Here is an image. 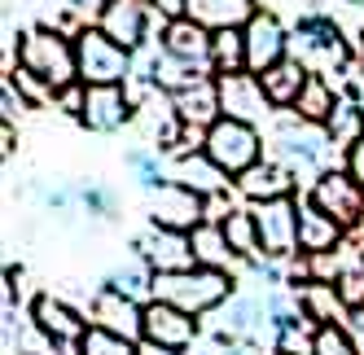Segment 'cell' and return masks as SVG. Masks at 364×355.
I'll return each instance as SVG.
<instances>
[{
  "label": "cell",
  "mask_w": 364,
  "mask_h": 355,
  "mask_svg": "<svg viewBox=\"0 0 364 355\" xmlns=\"http://www.w3.org/2000/svg\"><path fill=\"white\" fill-rule=\"evenodd\" d=\"M311 355H364V346L355 342V334L347 324H321L316 342H311Z\"/></svg>",
  "instance_id": "34"
},
{
  "label": "cell",
  "mask_w": 364,
  "mask_h": 355,
  "mask_svg": "<svg viewBox=\"0 0 364 355\" xmlns=\"http://www.w3.org/2000/svg\"><path fill=\"white\" fill-rule=\"evenodd\" d=\"M106 285H114L119 294H127V298H136V302H149L154 298V268L136 255H127L123 263H114L110 268V276H106Z\"/></svg>",
  "instance_id": "27"
},
{
  "label": "cell",
  "mask_w": 364,
  "mask_h": 355,
  "mask_svg": "<svg viewBox=\"0 0 364 355\" xmlns=\"http://www.w3.org/2000/svg\"><path fill=\"white\" fill-rule=\"evenodd\" d=\"M80 202H84V207H88V215H101V219H110L114 215V193L106 189V185H84L80 189Z\"/></svg>",
  "instance_id": "35"
},
{
  "label": "cell",
  "mask_w": 364,
  "mask_h": 355,
  "mask_svg": "<svg viewBox=\"0 0 364 355\" xmlns=\"http://www.w3.org/2000/svg\"><path fill=\"white\" fill-rule=\"evenodd\" d=\"M189 241H193V255H198L202 268L232 272V263H242L237 255H232V246H228V237H224V228H220V224H206V219H202L193 233H189Z\"/></svg>",
  "instance_id": "26"
},
{
  "label": "cell",
  "mask_w": 364,
  "mask_h": 355,
  "mask_svg": "<svg viewBox=\"0 0 364 355\" xmlns=\"http://www.w3.org/2000/svg\"><path fill=\"white\" fill-rule=\"evenodd\" d=\"M215 88H220V110H224L228 119H242V123L264 128V123L277 114V106H272L268 92H264V80H259L255 70L215 75Z\"/></svg>",
  "instance_id": "9"
},
{
  "label": "cell",
  "mask_w": 364,
  "mask_h": 355,
  "mask_svg": "<svg viewBox=\"0 0 364 355\" xmlns=\"http://www.w3.org/2000/svg\"><path fill=\"white\" fill-rule=\"evenodd\" d=\"M206 219V197L193 193L189 185H163L159 193H149V224L176 228V233H193Z\"/></svg>",
  "instance_id": "14"
},
{
  "label": "cell",
  "mask_w": 364,
  "mask_h": 355,
  "mask_svg": "<svg viewBox=\"0 0 364 355\" xmlns=\"http://www.w3.org/2000/svg\"><path fill=\"white\" fill-rule=\"evenodd\" d=\"M338 101H343V92L333 88V80L329 75H307V84H303V92H299V101H294V114L303 119V123H329V114L338 110Z\"/></svg>",
  "instance_id": "23"
},
{
  "label": "cell",
  "mask_w": 364,
  "mask_h": 355,
  "mask_svg": "<svg viewBox=\"0 0 364 355\" xmlns=\"http://www.w3.org/2000/svg\"><path fill=\"white\" fill-rule=\"evenodd\" d=\"M171 180H176V185H189V189L202 193V197L224 193V189L232 185L228 175L202 154V145H193V149H176V158H171Z\"/></svg>",
  "instance_id": "20"
},
{
  "label": "cell",
  "mask_w": 364,
  "mask_h": 355,
  "mask_svg": "<svg viewBox=\"0 0 364 355\" xmlns=\"http://www.w3.org/2000/svg\"><path fill=\"white\" fill-rule=\"evenodd\" d=\"M167 97H171L176 119L185 123V128H193V132H206V128H211V123L224 114V110H220L215 75H206V80H198V84H189V88H180V92H167Z\"/></svg>",
  "instance_id": "19"
},
{
  "label": "cell",
  "mask_w": 364,
  "mask_h": 355,
  "mask_svg": "<svg viewBox=\"0 0 364 355\" xmlns=\"http://www.w3.org/2000/svg\"><path fill=\"white\" fill-rule=\"evenodd\" d=\"M18 66L31 70L36 80H44L53 92L80 84V58H75V36H66L62 27L44 22L18 36Z\"/></svg>",
  "instance_id": "2"
},
{
  "label": "cell",
  "mask_w": 364,
  "mask_h": 355,
  "mask_svg": "<svg viewBox=\"0 0 364 355\" xmlns=\"http://www.w3.org/2000/svg\"><path fill=\"white\" fill-rule=\"evenodd\" d=\"M132 250L154 272H180V268L198 263L189 233H176V228H163V224H145L136 233V241H132Z\"/></svg>",
  "instance_id": "12"
},
{
  "label": "cell",
  "mask_w": 364,
  "mask_h": 355,
  "mask_svg": "<svg viewBox=\"0 0 364 355\" xmlns=\"http://www.w3.org/2000/svg\"><path fill=\"white\" fill-rule=\"evenodd\" d=\"M290 58L311 75H343L351 66V44L343 40L333 18L307 13L290 27Z\"/></svg>",
  "instance_id": "3"
},
{
  "label": "cell",
  "mask_w": 364,
  "mask_h": 355,
  "mask_svg": "<svg viewBox=\"0 0 364 355\" xmlns=\"http://www.w3.org/2000/svg\"><path fill=\"white\" fill-rule=\"evenodd\" d=\"M285 5H299V0H285Z\"/></svg>",
  "instance_id": "41"
},
{
  "label": "cell",
  "mask_w": 364,
  "mask_h": 355,
  "mask_svg": "<svg viewBox=\"0 0 364 355\" xmlns=\"http://www.w3.org/2000/svg\"><path fill=\"white\" fill-rule=\"evenodd\" d=\"M106 5H110V0H66L62 9H66V18L75 22V27L84 31V27H92V22L101 18V9H106Z\"/></svg>",
  "instance_id": "36"
},
{
  "label": "cell",
  "mask_w": 364,
  "mask_h": 355,
  "mask_svg": "<svg viewBox=\"0 0 364 355\" xmlns=\"http://www.w3.org/2000/svg\"><path fill=\"white\" fill-rule=\"evenodd\" d=\"M198 338H202L198 316L171 307V302H163V298H149V302H145V334H141V342L159 346V351L185 355V351H193Z\"/></svg>",
  "instance_id": "8"
},
{
  "label": "cell",
  "mask_w": 364,
  "mask_h": 355,
  "mask_svg": "<svg viewBox=\"0 0 364 355\" xmlns=\"http://www.w3.org/2000/svg\"><path fill=\"white\" fill-rule=\"evenodd\" d=\"M242 31H246V70L264 75L290 58V27L277 18V9H259Z\"/></svg>",
  "instance_id": "10"
},
{
  "label": "cell",
  "mask_w": 364,
  "mask_h": 355,
  "mask_svg": "<svg viewBox=\"0 0 364 355\" xmlns=\"http://www.w3.org/2000/svg\"><path fill=\"white\" fill-rule=\"evenodd\" d=\"M202 154L211 158L228 180H237V175H246L255 163H264V132L255 128V123H242V119H228L220 114L211 128L202 132Z\"/></svg>",
  "instance_id": "5"
},
{
  "label": "cell",
  "mask_w": 364,
  "mask_h": 355,
  "mask_svg": "<svg viewBox=\"0 0 364 355\" xmlns=\"http://www.w3.org/2000/svg\"><path fill=\"white\" fill-rule=\"evenodd\" d=\"M75 119H80L88 132H97V136H114L119 128H127V123L136 119V101H132V92L119 88V84L84 88V106H80Z\"/></svg>",
  "instance_id": "11"
},
{
  "label": "cell",
  "mask_w": 364,
  "mask_h": 355,
  "mask_svg": "<svg viewBox=\"0 0 364 355\" xmlns=\"http://www.w3.org/2000/svg\"><path fill=\"white\" fill-rule=\"evenodd\" d=\"M255 228H259V246L268 259H294L299 250V215L303 202L299 197H272V202H255L250 207Z\"/></svg>",
  "instance_id": "7"
},
{
  "label": "cell",
  "mask_w": 364,
  "mask_h": 355,
  "mask_svg": "<svg viewBox=\"0 0 364 355\" xmlns=\"http://www.w3.org/2000/svg\"><path fill=\"white\" fill-rule=\"evenodd\" d=\"M31 324H36L53 346H62V351H70V355H75V342H80L84 329H88L84 312H75L70 302L58 298V294H36V298H31Z\"/></svg>",
  "instance_id": "13"
},
{
  "label": "cell",
  "mask_w": 364,
  "mask_h": 355,
  "mask_svg": "<svg viewBox=\"0 0 364 355\" xmlns=\"http://www.w3.org/2000/svg\"><path fill=\"white\" fill-rule=\"evenodd\" d=\"M149 18H159V13H154L145 0H110V5L101 9V18H97V27L136 53V48L149 44Z\"/></svg>",
  "instance_id": "17"
},
{
  "label": "cell",
  "mask_w": 364,
  "mask_h": 355,
  "mask_svg": "<svg viewBox=\"0 0 364 355\" xmlns=\"http://www.w3.org/2000/svg\"><path fill=\"white\" fill-rule=\"evenodd\" d=\"M237 294V276L220 268H180V272H154V298L171 302V307L189 316H211Z\"/></svg>",
  "instance_id": "1"
},
{
  "label": "cell",
  "mask_w": 364,
  "mask_h": 355,
  "mask_svg": "<svg viewBox=\"0 0 364 355\" xmlns=\"http://www.w3.org/2000/svg\"><path fill=\"white\" fill-rule=\"evenodd\" d=\"M211 66H215V75L246 70V31L242 27H224L211 36Z\"/></svg>",
  "instance_id": "31"
},
{
  "label": "cell",
  "mask_w": 364,
  "mask_h": 355,
  "mask_svg": "<svg viewBox=\"0 0 364 355\" xmlns=\"http://www.w3.org/2000/svg\"><path fill=\"white\" fill-rule=\"evenodd\" d=\"M311 207H321L325 215H333L347 233H360L364 228V185L351 167H329L311 180V193H307Z\"/></svg>",
  "instance_id": "6"
},
{
  "label": "cell",
  "mask_w": 364,
  "mask_h": 355,
  "mask_svg": "<svg viewBox=\"0 0 364 355\" xmlns=\"http://www.w3.org/2000/svg\"><path fill=\"white\" fill-rule=\"evenodd\" d=\"M307 75L311 70H303L294 58H285V62H277L272 70H264L259 80H264V92H268V101L277 110H294V101H299V92H303V84H307Z\"/></svg>",
  "instance_id": "25"
},
{
  "label": "cell",
  "mask_w": 364,
  "mask_h": 355,
  "mask_svg": "<svg viewBox=\"0 0 364 355\" xmlns=\"http://www.w3.org/2000/svg\"><path fill=\"white\" fill-rule=\"evenodd\" d=\"M0 106H5V123H14L22 110H31V101L18 92V84L9 80V75H5V84H0Z\"/></svg>",
  "instance_id": "37"
},
{
  "label": "cell",
  "mask_w": 364,
  "mask_h": 355,
  "mask_svg": "<svg viewBox=\"0 0 364 355\" xmlns=\"http://www.w3.org/2000/svg\"><path fill=\"white\" fill-rule=\"evenodd\" d=\"M351 171L360 175V185H364V141H360V145L351 149Z\"/></svg>",
  "instance_id": "39"
},
{
  "label": "cell",
  "mask_w": 364,
  "mask_h": 355,
  "mask_svg": "<svg viewBox=\"0 0 364 355\" xmlns=\"http://www.w3.org/2000/svg\"><path fill=\"white\" fill-rule=\"evenodd\" d=\"M127 167H132L136 185H141L145 193H159L163 185H171V167L163 163V149H159V145H136V149H127Z\"/></svg>",
  "instance_id": "30"
},
{
  "label": "cell",
  "mask_w": 364,
  "mask_h": 355,
  "mask_svg": "<svg viewBox=\"0 0 364 355\" xmlns=\"http://www.w3.org/2000/svg\"><path fill=\"white\" fill-rule=\"evenodd\" d=\"M294 290H299V302H303L307 320H316V324H347V302H343V294H338V285L303 281Z\"/></svg>",
  "instance_id": "22"
},
{
  "label": "cell",
  "mask_w": 364,
  "mask_h": 355,
  "mask_svg": "<svg viewBox=\"0 0 364 355\" xmlns=\"http://www.w3.org/2000/svg\"><path fill=\"white\" fill-rule=\"evenodd\" d=\"M145 5L159 18H185L189 13V0H145Z\"/></svg>",
  "instance_id": "38"
},
{
  "label": "cell",
  "mask_w": 364,
  "mask_h": 355,
  "mask_svg": "<svg viewBox=\"0 0 364 355\" xmlns=\"http://www.w3.org/2000/svg\"><path fill=\"white\" fill-rule=\"evenodd\" d=\"M211 27H202L198 18H167L163 27H159V44H163V53L180 58V62H189V66H202V70H215L211 66Z\"/></svg>",
  "instance_id": "16"
},
{
  "label": "cell",
  "mask_w": 364,
  "mask_h": 355,
  "mask_svg": "<svg viewBox=\"0 0 364 355\" xmlns=\"http://www.w3.org/2000/svg\"><path fill=\"white\" fill-rule=\"evenodd\" d=\"M75 355H141V342H132V338L114 334V329H101V324L88 320L84 338L75 342Z\"/></svg>",
  "instance_id": "32"
},
{
  "label": "cell",
  "mask_w": 364,
  "mask_h": 355,
  "mask_svg": "<svg viewBox=\"0 0 364 355\" xmlns=\"http://www.w3.org/2000/svg\"><path fill=\"white\" fill-rule=\"evenodd\" d=\"M294 185H299V175L285 163H277V158L255 163L246 175L232 180V189L246 197V207H255V202H272V197H294Z\"/></svg>",
  "instance_id": "18"
},
{
  "label": "cell",
  "mask_w": 364,
  "mask_h": 355,
  "mask_svg": "<svg viewBox=\"0 0 364 355\" xmlns=\"http://www.w3.org/2000/svg\"><path fill=\"white\" fill-rule=\"evenodd\" d=\"M360 62H364V36H360Z\"/></svg>",
  "instance_id": "40"
},
{
  "label": "cell",
  "mask_w": 364,
  "mask_h": 355,
  "mask_svg": "<svg viewBox=\"0 0 364 355\" xmlns=\"http://www.w3.org/2000/svg\"><path fill=\"white\" fill-rule=\"evenodd\" d=\"M325 132H329L333 149H343V154H351V149L364 141V106H360L355 97H343V101H338V110L329 114Z\"/></svg>",
  "instance_id": "28"
},
{
  "label": "cell",
  "mask_w": 364,
  "mask_h": 355,
  "mask_svg": "<svg viewBox=\"0 0 364 355\" xmlns=\"http://www.w3.org/2000/svg\"><path fill=\"white\" fill-rule=\"evenodd\" d=\"M75 58H80V84L84 88H110V84L127 88L136 75V53L123 48L119 40H110L97 22L84 31H75Z\"/></svg>",
  "instance_id": "4"
},
{
  "label": "cell",
  "mask_w": 364,
  "mask_h": 355,
  "mask_svg": "<svg viewBox=\"0 0 364 355\" xmlns=\"http://www.w3.org/2000/svg\"><path fill=\"white\" fill-rule=\"evenodd\" d=\"M316 320H290V324H281L277 329V338H272V346H277V355H311V342H316Z\"/></svg>",
  "instance_id": "33"
},
{
  "label": "cell",
  "mask_w": 364,
  "mask_h": 355,
  "mask_svg": "<svg viewBox=\"0 0 364 355\" xmlns=\"http://www.w3.org/2000/svg\"><path fill=\"white\" fill-rule=\"evenodd\" d=\"M347 228L338 224L333 215H325L321 207L303 202V215H299V255H325V250H343Z\"/></svg>",
  "instance_id": "21"
},
{
  "label": "cell",
  "mask_w": 364,
  "mask_h": 355,
  "mask_svg": "<svg viewBox=\"0 0 364 355\" xmlns=\"http://www.w3.org/2000/svg\"><path fill=\"white\" fill-rule=\"evenodd\" d=\"M88 320L101 324V329H114V334L132 338V342H141V334H145V302L119 294L114 285H101L92 294V302H88Z\"/></svg>",
  "instance_id": "15"
},
{
  "label": "cell",
  "mask_w": 364,
  "mask_h": 355,
  "mask_svg": "<svg viewBox=\"0 0 364 355\" xmlns=\"http://www.w3.org/2000/svg\"><path fill=\"white\" fill-rule=\"evenodd\" d=\"M220 228H224L232 255H237L242 263H259V259H264V246H259V228H255L250 207H232V215H228Z\"/></svg>",
  "instance_id": "29"
},
{
  "label": "cell",
  "mask_w": 364,
  "mask_h": 355,
  "mask_svg": "<svg viewBox=\"0 0 364 355\" xmlns=\"http://www.w3.org/2000/svg\"><path fill=\"white\" fill-rule=\"evenodd\" d=\"M259 13L255 0H189V18H198L202 27L224 31V27H246Z\"/></svg>",
  "instance_id": "24"
}]
</instances>
